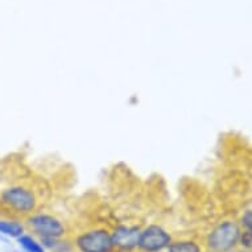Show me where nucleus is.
Masks as SVG:
<instances>
[{"label":"nucleus","mask_w":252,"mask_h":252,"mask_svg":"<svg viewBox=\"0 0 252 252\" xmlns=\"http://www.w3.org/2000/svg\"><path fill=\"white\" fill-rule=\"evenodd\" d=\"M13 252H24V251H13Z\"/></svg>","instance_id":"nucleus-14"},{"label":"nucleus","mask_w":252,"mask_h":252,"mask_svg":"<svg viewBox=\"0 0 252 252\" xmlns=\"http://www.w3.org/2000/svg\"><path fill=\"white\" fill-rule=\"evenodd\" d=\"M40 242L48 252H75L71 235L62 236V238L40 239Z\"/></svg>","instance_id":"nucleus-9"},{"label":"nucleus","mask_w":252,"mask_h":252,"mask_svg":"<svg viewBox=\"0 0 252 252\" xmlns=\"http://www.w3.org/2000/svg\"><path fill=\"white\" fill-rule=\"evenodd\" d=\"M242 228L239 223L231 219L219 222L206 234L203 247L207 252H228L239 243Z\"/></svg>","instance_id":"nucleus-4"},{"label":"nucleus","mask_w":252,"mask_h":252,"mask_svg":"<svg viewBox=\"0 0 252 252\" xmlns=\"http://www.w3.org/2000/svg\"><path fill=\"white\" fill-rule=\"evenodd\" d=\"M140 224L119 223L111 228L112 243L115 252H137L141 232Z\"/></svg>","instance_id":"nucleus-6"},{"label":"nucleus","mask_w":252,"mask_h":252,"mask_svg":"<svg viewBox=\"0 0 252 252\" xmlns=\"http://www.w3.org/2000/svg\"><path fill=\"white\" fill-rule=\"evenodd\" d=\"M25 227L29 234H32L38 239H48V238H62L70 235L69 224L63 218L56 213L38 209L33 214L24 219Z\"/></svg>","instance_id":"nucleus-2"},{"label":"nucleus","mask_w":252,"mask_h":252,"mask_svg":"<svg viewBox=\"0 0 252 252\" xmlns=\"http://www.w3.org/2000/svg\"><path fill=\"white\" fill-rule=\"evenodd\" d=\"M243 250H251L252 248V232L251 231H244L242 230L240 234L239 243H238Z\"/></svg>","instance_id":"nucleus-12"},{"label":"nucleus","mask_w":252,"mask_h":252,"mask_svg":"<svg viewBox=\"0 0 252 252\" xmlns=\"http://www.w3.org/2000/svg\"><path fill=\"white\" fill-rule=\"evenodd\" d=\"M239 226L240 228H243L244 231L252 232V207L244 211L243 215L240 217Z\"/></svg>","instance_id":"nucleus-11"},{"label":"nucleus","mask_w":252,"mask_h":252,"mask_svg":"<svg viewBox=\"0 0 252 252\" xmlns=\"http://www.w3.org/2000/svg\"><path fill=\"white\" fill-rule=\"evenodd\" d=\"M16 242L21 251L24 252H48L45 247L41 244L40 239L32 235V234H29L28 231L24 232L21 236H19Z\"/></svg>","instance_id":"nucleus-10"},{"label":"nucleus","mask_w":252,"mask_h":252,"mask_svg":"<svg viewBox=\"0 0 252 252\" xmlns=\"http://www.w3.org/2000/svg\"><path fill=\"white\" fill-rule=\"evenodd\" d=\"M164 252H205L203 243L193 238H173Z\"/></svg>","instance_id":"nucleus-8"},{"label":"nucleus","mask_w":252,"mask_h":252,"mask_svg":"<svg viewBox=\"0 0 252 252\" xmlns=\"http://www.w3.org/2000/svg\"><path fill=\"white\" fill-rule=\"evenodd\" d=\"M24 232H27L24 220L0 217V236H4L7 239H17Z\"/></svg>","instance_id":"nucleus-7"},{"label":"nucleus","mask_w":252,"mask_h":252,"mask_svg":"<svg viewBox=\"0 0 252 252\" xmlns=\"http://www.w3.org/2000/svg\"><path fill=\"white\" fill-rule=\"evenodd\" d=\"M75 252H115L111 228L90 226L70 234Z\"/></svg>","instance_id":"nucleus-3"},{"label":"nucleus","mask_w":252,"mask_h":252,"mask_svg":"<svg viewBox=\"0 0 252 252\" xmlns=\"http://www.w3.org/2000/svg\"><path fill=\"white\" fill-rule=\"evenodd\" d=\"M173 238L172 232L162 224H145L141 227L137 252H164Z\"/></svg>","instance_id":"nucleus-5"},{"label":"nucleus","mask_w":252,"mask_h":252,"mask_svg":"<svg viewBox=\"0 0 252 252\" xmlns=\"http://www.w3.org/2000/svg\"><path fill=\"white\" fill-rule=\"evenodd\" d=\"M40 207V193L29 182H11L0 189V217L24 220Z\"/></svg>","instance_id":"nucleus-1"},{"label":"nucleus","mask_w":252,"mask_h":252,"mask_svg":"<svg viewBox=\"0 0 252 252\" xmlns=\"http://www.w3.org/2000/svg\"><path fill=\"white\" fill-rule=\"evenodd\" d=\"M228 252H246L243 250V251H242V250H231V251H228Z\"/></svg>","instance_id":"nucleus-13"}]
</instances>
